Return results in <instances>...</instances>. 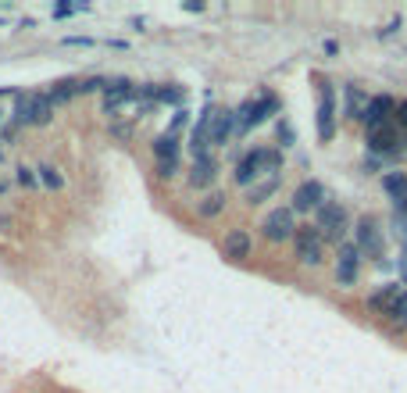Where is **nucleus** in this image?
Returning <instances> with one entry per match:
<instances>
[{
    "label": "nucleus",
    "instance_id": "6",
    "mask_svg": "<svg viewBox=\"0 0 407 393\" xmlns=\"http://www.w3.org/2000/svg\"><path fill=\"white\" fill-rule=\"evenodd\" d=\"M336 136V94L332 86L322 82V97H318V140L329 143Z\"/></svg>",
    "mask_w": 407,
    "mask_h": 393
},
{
    "label": "nucleus",
    "instance_id": "8",
    "mask_svg": "<svg viewBox=\"0 0 407 393\" xmlns=\"http://www.w3.org/2000/svg\"><path fill=\"white\" fill-rule=\"evenodd\" d=\"M325 204V186L318 183V179H307V183H300L297 186V193H293V211H318Z\"/></svg>",
    "mask_w": 407,
    "mask_h": 393
},
{
    "label": "nucleus",
    "instance_id": "32",
    "mask_svg": "<svg viewBox=\"0 0 407 393\" xmlns=\"http://www.w3.org/2000/svg\"><path fill=\"white\" fill-rule=\"evenodd\" d=\"M8 190V179H0V193H4Z\"/></svg>",
    "mask_w": 407,
    "mask_h": 393
},
{
    "label": "nucleus",
    "instance_id": "13",
    "mask_svg": "<svg viewBox=\"0 0 407 393\" xmlns=\"http://www.w3.org/2000/svg\"><path fill=\"white\" fill-rule=\"evenodd\" d=\"M279 183H283V175H265V179H258V183L246 190V204H265L279 190Z\"/></svg>",
    "mask_w": 407,
    "mask_h": 393
},
{
    "label": "nucleus",
    "instance_id": "11",
    "mask_svg": "<svg viewBox=\"0 0 407 393\" xmlns=\"http://www.w3.org/2000/svg\"><path fill=\"white\" fill-rule=\"evenodd\" d=\"M222 251H225V258L243 261V258H250V251H254V239H250L246 229H229L225 239H222Z\"/></svg>",
    "mask_w": 407,
    "mask_h": 393
},
{
    "label": "nucleus",
    "instance_id": "9",
    "mask_svg": "<svg viewBox=\"0 0 407 393\" xmlns=\"http://www.w3.org/2000/svg\"><path fill=\"white\" fill-rule=\"evenodd\" d=\"M236 136V111H214L211 114V147H225Z\"/></svg>",
    "mask_w": 407,
    "mask_h": 393
},
{
    "label": "nucleus",
    "instance_id": "1",
    "mask_svg": "<svg viewBox=\"0 0 407 393\" xmlns=\"http://www.w3.org/2000/svg\"><path fill=\"white\" fill-rule=\"evenodd\" d=\"M54 97L50 94H18L15 97V126H50L54 122Z\"/></svg>",
    "mask_w": 407,
    "mask_h": 393
},
{
    "label": "nucleus",
    "instance_id": "20",
    "mask_svg": "<svg viewBox=\"0 0 407 393\" xmlns=\"http://www.w3.org/2000/svg\"><path fill=\"white\" fill-rule=\"evenodd\" d=\"M36 175H40V186H47V190H61V186H65V175H61L54 165H40Z\"/></svg>",
    "mask_w": 407,
    "mask_h": 393
},
{
    "label": "nucleus",
    "instance_id": "33",
    "mask_svg": "<svg viewBox=\"0 0 407 393\" xmlns=\"http://www.w3.org/2000/svg\"><path fill=\"white\" fill-rule=\"evenodd\" d=\"M0 129H4V111H0Z\"/></svg>",
    "mask_w": 407,
    "mask_h": 393
},
{
    "label": "nucleus",
    "instance_id": "4",
    "mask_svg": "<svg viewBox=\"0 0 407 393\" xmlns=\"http://www.w3.org/2000/svg\"><path fill=\"white\" fill-rule=\"evenodd\" d=\"M261 236L268 244H286V239L297 236V222H293V207H275L265 215L261 222Z\"/></svg>",
    "mask_w": 407,
    "mask_h": 393
},
{
    "label": "nucleus",
    "instance_id": "29",
    "mask_svg": "<svg viewBox=\"0 0 407 393\" xmlns=\"http://www.w3.org/2000/svg\"><path fill=\"white\" fill-rule=\"evenodd\" d=\"M397 122L407 129V101H404V104H397Z\"/></svg>",
    "mask_w": 407,
    "mask_h": 393
},
{
    "label": "nucleus",
    "instance_id": "15",
    "mask_svg": "<svg viewBox=\"0 0 407 393\" xmlns=\"http://www.w3.org/2000/svg\"><path fill=\"white\" fill-rule=\"evenodd\" d=\"M368 101L357 86H347V118H354V122H364V111H368Z\"/></svg>",
    "mask_w": 407,
    "mask_h": 393
},
{
    "label": "nucleus",
    "instance_id": "16",
    "mask_svg": "<svg viewBox=\"0 0 407 393\" xmlns=\"http://www.w3.org/2000/svg\"><path fill=\"white\" fill-rule=\"evenodd\" d=\"M222 211H225V193H207L204 200H197V215L200 218H214V215H222Z\"/></svg>",
    "mask_w": 407,
    "mask_h": 393
},
{
    "label": "nucleus",
    "instance_id": "7",
    "mask_svg": "<svg viewBox=\"0 0 407 393\" xmlns=\"http://www.w3.org/2000/svg\"><path fill=\"white\" fill-rule=\"evenodd\" d=\"M393 118H397V101H393V97H371V101H368V111H364V126H368V133L390 126Z\"/></svg>",
    "mask_w": 407,
    "mask_h": 393
},
{
    "label": "nucleus",
    "instance_id": "23",
    "mask_svg": "<svg viewBox=\"0 0 407 393\" xmlns=\"http://www.w3.org/2000/svg\"><path fill=\"white\" fill-rule=\"evenodd\" d=\"M357 261H361V251H357V244H339V265L357 268Z\"/></svg>",
    "mask_w": 407,
    "mask_h": 393
},
{
    "label": "nucleus",
    "instance_id": "19",
    "mask_svg": "<svg viewBox=\"0 0 407 393\" xmlns=\"http://www.w3.org/2000/svg\"><path fill=\"white\" fill-rule=\"evenodd\" d=\"M386 322H390L397 332H404V329H407V293H400V297H397V304L386 311Z\"/></svg>",
    "mask_w": 407,
    "mask_h": 393
},
{
    "label": "nucleus",
    "instance_id": "30",
    "mask_svg": "<svg viewBox=\"0 0 407 393\" xmlns=\"http://www.w3.org/2000/svg\"><path fill=\"white\" fill-rule=\"evenodd\" d=\"M400 279H404V286H407V254L400 258Z\"/></svg>",
    "mask_w": 407,
    "mask_h": 393
},
{
    "label": "nucleus",
    "instance_id": "22",
    "mask_svg": "<svg viewBox=\"0 0 407 393\" xmlns=\"http://www.w3.org/2000/svg\"><path fill=\"white\" fill-rule=\"evenodd\" d=\"M154 101H161V104H182V89H175V86H154Z\"/></svg>",
    "mask_w": 407,
    "mask_h": 393
},
{
    "label": "nucleus",
    "instance_id": "26",
    "mask_svg": "<svg viewBox=\"0 0 407 393\" xmlns=\"http://www.w3.org/2000/svg\"><path fill=\"white\" fill-rule=\"evenodd\" d=\"M393 225H397V236H400V244L407 247V215H397V218H393Z\"/></svg>",
    "mask_w": 407,
    "mask_h": 393
},
{
    "label": "nucleus",
    "instance_id": "28",
    "mask_svg": "<svg viewBox=\"0 0 407 393\" xmlns=\"http://www.w3.org/2000/svg\"><path fill=\"white\" fill-rule=\"evenodd\" d=\"M182 126H186V111L179 107V111H175V118H172V129H168V133H179Z\"/></svg>",
    "mask_w": 407,
    "mask_h": 393
},
{
    "label": "nucleus",
    "instance_id": "17",
    "mask_svg": "<svg viewBox=\"0 0 407 393\" xmlns=\"http://www.w3.org/2000/svg\"><path fill=\"white\" fill-rule=\"evenodd\" d=\"M397 297H400V290H397V286H386V290H379V293H371V297H368V308L386 315V311L397 304Z\"/></svg>",
    "mask_w": 407,
    "mask_h": 393
},
{
    "label": "nucleus",
    "instance_id": "27",
    "mask_svg": "<svg viewBox=\"0 0 407 393\" xmlns=\"http://www.w3.org/2000/svg\"><path fill=\"white\" fill-rule=\"evenodd\" d=\"M279 143H283V147H290V143H293V129H290L286 122H279Z\"/></svg>",
    "mask_w": 407,
    "mask_h": 393
},
{
    "label": "nucleus",
    "instance_id": "2",
    "mask_svg": "<svg viewBox=\"0 0 407 393\" xmlns=\"http://www.w3.org/2000/svg\"><path fill=\"white\" fill-rule=\"evenodd\" d=\"M315 215H318V232H322V239H336V244H343V236H347V229H350L347 207L325 200V204L315 211Z\"/></svg>",
    "mask_w": 407,
    "mask_h": 393
},
{
    "label": "nucleus",
    "instance_id": "3",
    "mask_svg": "<svg viewBox=\"0 0 407 393\" xmlns=\"http://www.w3.org/2000/svg\"><path fill=\"white\" fill-rule=\"evenodd\" d=\"M293 247H297L300 265H322V258H325V239H322L318 225H297Z\"/></svg>",
    "mask_w": 407,
    "mask_h": 393
},
{
    "label": "nucleus",
    "instance_id": "10",
    "mask_svg": "<svg viewBox=\"0 0 407 393\" xmlns=\"http://www.w3.org/2000/svg\"><path fill=\"white\" fill-rule=\"evenodd\" d=\"M368 147H371V154H397L400 150V133L397 126H383V129H371L368 133Z\"/></svg>",
    "mask_w": 407,
    "mask_h": 393
},
{
    "label": "nucleus",
    "instance_id": "21",
    "mask_svg": "<svg viewBox=\"0 0 407 393\" xmlns=\"http://www.w3.org/2000/svg\"><path fill=\"white\" fill-rule=\"evenodd\" d=\"M15 183H18V186H25V190H36V186H40V175H36V168L18 165V168H15Z\"/></svg>",
    "mask_w": 407,
    "mask_h": 393
},
{
    "label": "nucleus",
    "instance_id": "5",
    "mask_svg": "<svg viewBox=\"0 0 407 393\" xmlns=\"http://www.w3.org/2000/svg\"><path fill=\"white\" fill-rule=\"evenodd\" d=\"M354 244H357V251H361V254H371L375 261H383V247H386V239H383V225L375 222L371 215L357 218V225H354Z\"/></svg>",
    "mask_w": 407,
    "mask_h": 393
},
{
    "label": "nucleus",
    "instance_id": "14",
    "mask_svg": "<svg viewBox=\"0 0 407 393\" xmlns=\"http://www.w3.org/2000/svg\"><path fill=\"white\" fill-rule=\"evenodd\" d=\"M154 158L158 161H179V136L175 133H161L154 140Z\"/></svg>",
    "mask_w": 407,
    "mask_h": 393
},
{
    "label": "nucleus",
    "instance_id": "25",
    "mask_svg": "<svg viewBox=\"0 0 407 393\" xmlns=\"http://www.w3.org/2000/svg\"><path fill=\"white\" fill-rule=\"evenodd\" d=\"M175 172H179V161H158V175L161 179H172Z\"/></svg>",
    "mask_w": 407,
    "mask_h": 393
},
{
    "label": "nucleus",
    "instance_id": "12",
    "mask_svg": "<svg viewBox=\"0 0 407 393\" xmlns=\"http://www.w3.org/2000/svg\"><path fill=\"white\" fill-rule=\"evenodd\" d=\"M214 175H218V161H214L211 154L193 158V168H190V186L204 190V186H211V183H214Z\"/></svg>",
    "mask_w": 407,
    "mask_h": 393
},
{
    "label": "nucleus",
    "instance_id": "24",
    "mask_svg": "<svg viewBox=\"0 0 407 393\" xmlns=\"http://www.w3.org/2000/svg\"><path fill=\"white\" fill-rule=\"evenodd\" d=\"M336 283H339V286H354V283H357V268L336 265Z\"/></svg>",
    "mask_w": 407,
    "mask_h": 393
},
{
    "label": "nucleus",
    "instance_id": "18",
    "mask_svg": "<svg viewBox=\"0 0 407 393\" xmlns=\"http://www.w3.org/2000/svg\"><path fill=\"white\" fill-rule=\"evenodd\" d=\"M383 190L393 197V204L404 200V197H407V175H404V172H390V175H383Z\"/></svg>",
    "mask_w": 407,
    "mask_h": 393
},
{
    "label": "nucleus",
    "instance_id": "31",
    "mask_svg": "<svg viewBox=\"0 0 407 393\" xmlns=\"http://www.w3.org/2000/svg\"><path fill=\"white\" fill-rule=\"evenodd\" d=\"M8 225H11V222H8V215H0V232H8Z\"/></svg>",
    "mask_w": 407,
    "mask_h": 393
}]
</instances>
